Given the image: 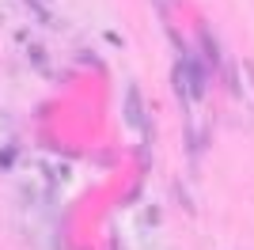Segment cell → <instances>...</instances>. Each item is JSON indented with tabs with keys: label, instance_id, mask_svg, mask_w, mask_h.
<instances>
[{
	"label": "cell",
	"instance_id": "obj_1",
	"mask_svg": "<svg viewBox=\"0 0 254 250\" xmlns=\"http://www.w3.org/2000/svg\"><path fill=\"white\" fill-rule=\"evenodd\" d=\"M179 76H190V80H186V87H190V95H205V68L197 61H186L179 68Z\"/></svg>",
	"mask_w": 254,
	"mask_h": 250
}]
</instances>
